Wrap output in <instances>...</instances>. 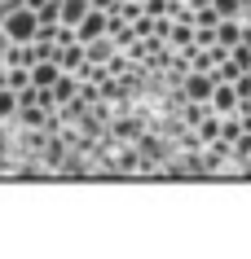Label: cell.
<instances>
[{
	"label": "cell",
	"instance_id": "cell-10",
	"mask_svg": "<svg viewBox=\"0 0 251 259\" xmlns=\"http://www.w3.org/2000/svg\"><path fill=\"white\" fill-rule=\"evenodd\" d=\"M111 49H115V44L106 40V35H101V40H93V44H88V62H101V57H111Z\"/></svg>",
	"mask_w": 251,
	"mask_h": 259
},
{
	"label": "cell",
	"instance_id": "cell-13",
	"mask_svg": "<svg viewBox=\"0 0 251 259\" xmlns=\"http://www.w3.org/2000/svg\"><path fill=\"white\" fill-rule=\"evenodd\" d=\"M18 114H22V119H27V123H44V110H35V106H22V110H18Z\"/></svg>",
	"mask_w": 251,
	"mask_h": 259
},
{
	"label": "cell",
	"instance_id": "cell-14",
	"mask_svg": "<svg viewBox=\"0 0 251 259\" xmlns=\"http://www.w3.org/2000/svg\"><path fill=\"white\" fill-rule=\"evenodd\" d=\"M9 44H14V40H9V31L0 27V62H5V53H9Z\"/></svg>",
	"mask_w": 251,
	"mask_h": 259
},
{
	"label": "cell",
	"instance_id": "cell-16",
	"mask_svg": "<svg viewBox=\"0 0 251 259\" xmlns=\"http://www.w3.org/2000/svg\"><path fill=\"white\" fill-rule=\"evenodd\" d=\"M247 9H251V0H247Z\"/></svg>",
	"mask_w": 251,
	"mask_h": 259
},
{
	"label": "cell",
	"instance_id": "cell-2",
	"mask_svg": "<svg viewBox=\"0 0 251 259\" xmlns=\"http://www.w3.org/2000/svg\"><path fill=\"white\" fill-rule=\"evenodd\" d=\"M216 70H194V75H185V97L198 101V106H211V97H216Z\"/></svg>",
	"mask_w": 251,
	"mask_h": 259
},
{
	"label": "cell",
	"instance_id": "cell-5",
	"mask_svg": "<svg viewBox=\"0 0 251 259\" xmlns=\"http://www.w3.org/2000/svg\"><path fill=\"white\" fill-rule=\"evenodd\" d=\"M57 79H62V62H35L31 66V83L35 88H53Z\"/></svg>",
	"mask_w": 251,
	"mask_h": 259
},
{
	"label": "cell",
	"instance_id": "cell-6",
	"mask_svg": "<svg viewBox=\"0 0 251 259\" xmlns=\"http://www.w3.org/2000/svg\"><path fill=\"white\" fill-rule=\"evenodd\" d=\"M216 44H225V49L242 44V18H221V27H216Z\"/></svg>",
	"mask_w": 251,
	"mask_h": 259
},
{
	"label": "cell",
	"instance_id": "cell-7",
	"mask_svg": "<svg viewBox=\"0 0 251 259\" xmlns=\"http://www.w3.org/2000/svg\"><path fill=\"white\" fill-rule=\"evenodd\" d=\"M5 62H9V66H35V62H40V53H35V44H9Z\"/></svg>",
	"mask_w": 251,
	"mask_h": 259
},
{
	"label": "cell",
	"instance_id": "cell-4",
	"mask_svg": "<svg viewBox=\"0 0 251 259\" xmlns=\"http://www.w3.org/2000/svg\"><path fill=\"white\" fill-rule=\"evenodd\" d=\"M57 62H62V70H80L84 62H88V44H62V49H57Z\"/></svg>",
	"mask_w": 251,
	"mask_h": 259
},
{
	"label": "cell",
	"instance_id": "cell-8",
	"mask_svg": "<svg viewBox=\"0 0 251 259\" xmlns=\"http://www.w3.org/2000/svg\"><path fill=\"white\" fill-rule=\"evenodd\" d=\"M18 110H22V97L5 83V88H0V119H9V114H18Z\"/></svg>",
	"mask_w": 251,
	"mask_h": 259
},
{
	"label": "cell",
	"instance_id": "cell-11",
	"mask_svg": "<svg viewBox=\"0 0 251 259\" xmlns=\"http://www.w3.org/2000/svg\"><path fill=\"white\" fill-rule=\"evenodd\" d=\"M40 22H62V0H49L40 9Z\"/></svg>",
	"mask_w": 251,
	"mask_h": 259
},
{
	"label": "cell",
	"instance_id": "cell-3",
	"mask_svg": "<svg viewBox=\"0 0 251 259\" xmlns=\"http://www.w3.org/2000/svg\"><path fill=\"white\" fill-rule=\"evenodd\" d=\"M238 106H242L238 88H234L229 79H221V83H216V97H211V110H216V114H234Z\"/></svg>",
	"mask_w": 251,
	"mask_h": 259
},
{
	"label": "cell",
	"instance_id": "cell-1",
	"mask_svg": "<svg viewBox=\"0 0 251 259\" xmlns=\"http://www.w3.org/2000/svg\"><path fill=\"white\" fill-rule=\"evenodd\" d=\"M0 27L9 31V40H14V44H35V35H40V9L22 5V9H14Z\"/></svg>",
	"mask_w": 251,
	"mask_h": 259
},
{
	"label": "cell",
	"instance_id": "cell-15",
	"mask_svg": "<svg viewBox=\"0 0 251 259\" xmlns=\"http://www.w3.org/2000/svg\"><path fill=\"white\" fill-rule=\"evenodd\" d=\"M242 44H247V49H251V14L242 18Z\"/></svg>",
	"mask_w": 251,
	"mask_h": 259
},
{
	"label": "cell",
	"instance_id": "cell-17",
	"mask_svg": "<svg viewBox=\"0 0 251 259\" xmlns=\"http://www.w3.org/2000/svg\"><path fill=\"white\" fill-rule=\"evenodd\" d=\"M141 5H146V0H141Z\"/></svg>",
	"mask_w": 251,
	"mask_h": 259
},
{
	"label": "cell",
	"instance_id": "cell-12",
	"mask_svg": "<svg viewBox=\"0 0 251 259\" xmlns=\"http://www.w3.org/2000/svg\"><path fill=\"white\" fill-rule=\"evenodd\" d=\"M198 137H203V141L211 145V141L221 137V123H216V119H203V127H198Z\"/></svg>",
	"mask_w": 251,
	"mask_h": 259
},
{
	"label": "cell",
	"instance_id": "cell-9",
	"mask_svg": "<svg viewBox=\"0 0 251 259\" xmlns=\"http://www.w3.org/2000/svg\"><path fill=\"white\" fill-rule=\"evenodd\" d=\"M53 93H57V101H70V97H75V79H70V70H62V79L53 83Z\"/></svg>",
	"mask_w": 251,
	"mask_h": 259
}]
</instances>
